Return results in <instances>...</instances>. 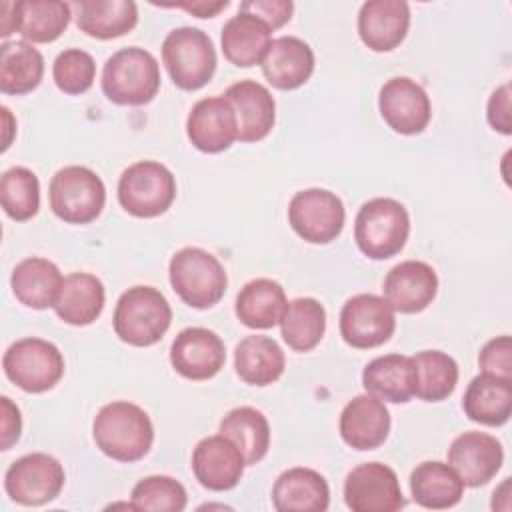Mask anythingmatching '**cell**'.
<instances>
[{
  "mask_svg": "<svg viewBox=\"0 0 512 512\" xmlns=\"http://www.w3.org/2000/svg\"><path fill=\"white\" fill-rule=\"evenodd\" d=\"M314 52L298 36L274 38L260 62L262 74L278 90H296L314 72Z\"/></svg>",
  "mask_w": 512,
  "mask_h": 512,
  "instance_id": "cell-23",
  "label": "cell"
},
{
  "mask_svg": "<svg viewBox=\"0 0 512 512\" xmlns=\"http://www.w3.org/2000/svg\"><path fill=\"white\" fill-rule=\"evenodd\" d=\"M44 76V58L26 40L2 42L0 46V92L22 96L36 90Z\"/></svg>",
  "mask_w": 512,
  "mask_h": 512,
  "instance_id": "cell-35",
  "label": "cell"
},
{
  "mask_svg": "<svg viewBox=\"0 0 512 512\" xmlns=\"http://www.w3.org/2000/svg\"><path fill=\"white\" fill-rule=\"evenodd\" d=\"M2 112V122H4V140H2V152H6L12 144V134L16 132V122H14V116L10 114V110L6 106L0 108Z\"/></svg>",
  "mask_w": 512,
  "mask_h": 512,
  "instance_id": "cell-48",
  "label": "cell"
},
{
  "mask_svg": "<svg viewBox=\"0 0 512 512\" xmlns=\"http://www.w3.org/2000/svg\"><path fill=\"white\" fill-rule=\"evenodd\" d=\"M486 118L492 130L508 136L512 132V118H510V84H500L488 98Z\"/></svg>",
  "mask_w": 512,
  "mask_h": 512,
  "instance_id": "cell-44",
  "label": "cell"
},
{
  "mask_svg": "<svg viewBox=\"0 0 512 512\" xmlns=\"http://www.w3.org/2000/svg\"><path fill=\"white\" fill-rule=\"evenodd\" d=\"M96 448L116 462H138L154 444V426L144 408L128 400L104 404L92 422Z\"/></svg>",
  "mask_w": 512,
  "mask_h": 512,
  "instance_id": "cell-1",
  "label": "cell"
},
{
  "mask_svg": "<svg viewBox=\"0 0 512 512\" xmlns=\"http://www.w3.org/2000/svg\"><path fill=\"white\" fill-rule=\"evenodd\" d=\"M504 462V450L496 436L468 430L456 436L448 448V464L456 470L464 486L488 484Z\"/></svg>",
  "mask_w": 512,
  "mask_h": 512,
  "instance_id": "cell-17",
  "label": "cell"
},
{
  "mask_svg": "<svg viewBox=\"0 0 512 512\" xmlns=\"http://www.w3.org/2000/svg\"><path fill=\"white\" fill-rule=\"evenodd\" d=\"M278 324L288 348L294 352H310L324 338L326 310L316 298H294L286 302Z\"/></svg>",
  "mask_w": 512,
  "mask_h": 512,
  "instance_id": "cell-36",
  "label": "cell"
},
{
  "mask_svg": "<svg viewBox=\"0 0 512 512\" xmlns=\"http://www.w3.org/2000/svg\"><path fill=\"white\" fill-rule=\"evenodd\" d=\"M410 236V214L394 198H372L364 202L354 220L358 250L370 260L396 256Z\"/></svg>",
  "mask_w": 512,
  "mask_h": 512,
  "instance_id": "cell-5",
  "label": "cell"
},
{
  "mask_svg": "<svg viewBox=\"0 0 512 512\" xmlns=\"http://www.w3.org/2000/svg\"><path fill=\"white\" fill-rule=\"evenodd\" d=\"M390 412L386 404L372 394L354 396L340 412L338 430L342 440L354 450H374L390 434Z\"/></svg>",
  "mask_w": 512,
  "mask_h": 512,
  "instance_id": "cell-20",
  "label": "cell"
},
{
  "mask_svg": "<svg viewBox=\"0 0 512 512\" xmlns=\"http://www.w3.org/2000/svg\"><path fill=\"white\" fill-rule=\"evenodd\" d=\"M100 86L118 106H144L160 90L158 60L138 46L120 48L104 62Z\"/></svg>",
  "mask_w": 512,
  "mask_h": 512,
  "instance_id": "cell-2",
  "label": "cell"
},
{
  "mask_svg": "<svg viewBox=\"0 0 512 512\" xmlns=\"http://www.w3.org/2000/svg\"><path fill=\"white\" fill-rule=\"evenodd\" d=\"M378 110L384 122L404 136L420 134L432 118V104L426 90L408 76H394L382 84Z\"/></svg>",
  "mask_w": 512,
  "mask_h": 512,
  "instance_id": "cell-14",
  "label": "cell"
},
{
  "mask_svg": "<svg viewBox=\"0 0 512 512\" xmlns=\"http://www.w3.org/2000/svg\"><path fill=\"white\" fill-rule=\"evenodd\" d=\"M16 32V12L14 2H2L0 4V36L8 38Z\"/></svg>",
  "mask_w": 512,
  "mask_h": 512,
  "instance_id": "cell-47",
  "label": "cell"
},
{
  "mask_svg": "<svg viewBox=\"0 0 512 512\" xmlns=\"http://www.w3.org/2000/svg\"><path fill=\"white\" fill-rule=\"evenodd\" d=\"M238 120L240 142L264 140L276 122V100L272 92L256 80H240L224 92Z\"/></svg>",
  "mask_w": 512,
  "mask_h": 512,
  "instance_id": "cell-22",
  "label": "cell"
},
{
  "mask_svg": "<svg viewBox=\"0 0 512 512\" xmlns=\"http://www.w3.org/2000/svg\"><path fill=\"white\" fill-rule=\"evenodd\" d=\"M338 328L348 346L370 350L390 340L396 330V316L384 296L356 294L344 302Z\"/></svg>",
  "mask_w": 512,
  "mask_h": 512,
  "instance_id": "cell-12",
  "label": "cell"
},
{
  "mask_svg": "<svg viewBox=\"0 0 512 512\" xmlns=\"http://www.w3.org/2000/svg\"><path fill=\"white\" fill-rule=\"evenodd\" d=\"M52 212L66 224H90L106 204V186L102 178L86 166L60 168L48 186Z\"/></svg>",
  "mask_w": 512,
  "mask_h": 512,
  "instance_id": "cell-7",
  "label": "cell"
},
{
  "mask_svg": "<svg viewBox=\"0 0 512 512\" xmlns=\"http://www.w3.org/2000/svg\"><path fill=\"white\" fill-rule=\"evenodd\" d=\"M186 134L200 152L228 150L238 140V120L230 100L224 94L198 100L186 118Z\"/></svg>",
  "mask_w": 512,
  "mask_h": 512,
  "instance_id": "cell-16",
  "label": "cell"
},
{
  "mask_svg": "<svg viewBox=\"0 0 512 512\" xmlns=\"http://www.w3.org/2000/svg\"><path fill=\"white\" fill-rule=\"evenodd\" d=\"M106 302L104 284L90 272L64 276L60 294L54 302L56 316L70 326H88L100 318Z\"/></svg>",
  "mask_w": 512,
  "mask_h": 512,
  "instance_id": "cell-29",
  "label": "cell"
},
{
  "mask_svg": "<svg viewBox=\"0 0 512 512\" xmlns=\"http://www.w3.org/2000/svg\"><path fill=\"white\" fill-rule=\"evenodd\" d=\"M72 8L78 30L98 40L120 38L138 24V6L132 0H82Z\"/></svg>",
  "mask_w": 512,
  "mask_h": 512,
  "instance_id": "cell-30",
  "label": "cell"
},
{
  "mask_svg": "<svg viewBox=\"0 0 512 512\" xmlns=\"http://www.w3.org/2000/svg\"><path fill=\"white\" fill-rule=\"evenodd\" d=\"M244 468L246 460L242 452L222 434L202 438L192 452V472L196 480L212 492L236 488L242 480Z\"/></svg>",
  "mask_w": 512,
  "mask_h": 512,
  "instance_id": "cell-19",
  "label": "cell"
},
{
  "mask_svg": "<svg viewBox=\"0 0 512 512\" xmlns=\"http://www.w3.org/2000/svg\"><path fill=\"white\" fill-rule=\"evenodd\" d=\"M346 210L342 200L326 188H306L288 204L290 228L310 244H330L342 234Z\"/></svg>",
  "mask_w": 512,
  "mask_h": 512,
  "instance_id": "cell-11",
  "label": "cell"
},
{
  "mask_svg": "<svg viewBox=\"0 0 512 512\" xmlns=\"http://www.w3.org/2000/svg\"><path fill=\"white\" fill-rule=\"evenodd\" d=\"M382 292L394 312L418 314L436 298V270L422 260H404L388 270Z\"/></svg>",
  "mask_w": 512,
  "mask_h": 512,
  "instance_id": "cell-18",
  "label": "cell"
},
{
  "mask_svg": "<svg viewBox=\"0 0 512 512\" xmlns=\"http://www.w3.org/2000/svg\"><path fill=\"white\" fill-rule=\"evenodd\" d=\"M234 368L242 382L250 386H270L284 374L286 358L274 338L252 334L236 344Z\"/></svg>",
  "mask_w": 512,
  "mask_h": 512,
  "instance_id": "cell-31",
  "label": "cell"
},
{
  "mask_svg": "<svg viewBox=\"0 0 512 512\" xmlns=\"http://www.w3.org/2000/svg\"><path fill=\"white\" fill-rule=\"evenodd\" d=\"M16 32L30 44H48L62 36L72 18V4L60 0L14 2Z\"/></svg>",
  "mask_w": 512,
  "mask_h": 512,
  "instance_id": "cell-34",
  "label": "cell"
},
{
  "mask_svg": "<svg viewBox=\"0 0 512 512\" xmlns=\"http://www.w3.org/2000/svg\"><path fill=\"white\" fill-rule=\"evenodd\" d=\"M240 10L260 18L272 30H276V28H282L286 22H290L294 4L290 0H244L240 4Z\"/></svg>",
  "mask_w": 512,
  "mask_h": 512,
  "instance_id": "cell-43",
  "label": "cell"
},
{
  "mask_svg": "<svg viewBox=\"0 0 512 512\" xmlns=\"http://www.w3.org/2000/svg\"><path fill=\"white\" fill-rule=\"evenodd\" d=\"M218 432L230 438L242 452L246 466L258 464L270 448V424L264 412L252 406L232 408L222 420Z\"/></svg>",
  "mask_w": 512,
  "mask_h": 512,
  "instance_id": "cell-37",
  "label": "cell"
},
{
  "mask_svg": "<svg viewBox=\"0 0 512 512\" xmlns=\"http://www.w3.org/2000/svg\"><path fill=\"white\" fill-rule=\"evenodd\" d=\"M410 492L422 508L446 510L462 500L464 482L448 462L426 460L412 470Z\"/></svg>",
  "mask_w": 512,
  "mask_h": 512,
  "instance_id": "cell-32",
  "label": "cell"
},
{
  "mask_svg": "<svg viewBox=\"0 0 512 512\" xmlns=\"http://www.w3.org/2000/svg\"><path fill=\"white\" fill-rule=\"evenodd\" d=\"M2 404V450H10L12 444L18 442L20 432H22V416H20V408L8 398L2 396L0 398Z\"/></svg>",
  "mask_w": 512,
  "mask_h": 512,
  "instance_id": "cell-45",
  "label": "cell"
},
{
  "mask_svg": "<svg viewBox=\"0 0 512 512\" xmlns=\"http://www.w3.org/2000/svg\"><path fill=\"white\" fill-rule=\"evenodd\" d=\"M272 504L278 512H324L330 506V486L312 468H288L274 482Z\"/></svg>",
  "mask_w": 512,
  "mask_h": 512,
  "instance_id": "cell-24",
  "label": "cell"
},
{
  "mask_svg": "<svg viewBox=\"0 0 512 512\" xmlns=\"http://www.w3.org/2000/svg\"><path fill=\"white\" fill-rule=\"evenodd\" d=\"M62 282L64 276L60 268L52 260L40 256L20 260L10 276L12 294L20 304L32 310L54 308Z\"/></svg>",
  "mask_w": 512,
  "mask_h": 512,
  "instance_id": "cell-26",
  "label": "cell"
},
{
  "mask_svg": "<svg viewBox=\"0 0 512 512\" xmlns=\"http://www.w3.org/2000/svg\"><path fill=\"white\" fill-rule=\"evenodd\" d=\"M162 62L174 86L186 92L204 88L218 64L212 38L194 26H180L166 34L162 42Z\"/></svg>",
  "mask_w": 512,
  "mask_h": 512,
  "instance_id": "cell-6",
  "label": "cell"
},
{
  "mask_svg": "<svg viewBox=\"0 0 512 512\" xmlns=\"http://www.w3.org/2000/svg\"><path fill=\"white\" fill-rule=\"evenodd\" d=\"M6 378L28 394L52 390L64 376V356L56 344L44 338H20L12 342L4 356Z\"/></svg>",
  "mask_w": 512,
  "mask_h": 512,
  "instance_id": "cell-8",
  "label": "cell"
},
{
  "mask_svg": "<svg viewBox=\"0 0 512 512\" xmlns=\"http://www.w3.org/2000/svg\"><path fill=\"white\" fill-rule=\"evenodd\" d=\"M344 502L352 512H396L406 506L396 472L382 462H362L346 474Z\"/></svg>",
  "mask_w": 512,
  "mask_h": 512,
  "instance_id": "cell-13",
  "label": "cell"
},
{
  "mask_svg": "<svg viewBox=\"0 0 512 512\" xmlns=\"http://www.w3.org/2000/svg\"><path fill=\"white\" fill-rule=\"evenodd\" d=\"M272 42V28L260 18L238 10L224 26L220 34V46L224 58L238 66L250 68L260 64Z\"/></svg>",
  "mask_w": 512,
  "mask_h": 512,
  "instance_id": "cell-28",
  "label": "cell"
},
{
  "mask_svg": "<svg viewBox=\"0 0 512 512\" xmlns=\"http://www.w3.org/2000/svg\"><path fill=\"white\" fill-rule=\"evenodd\" d=\"M416 364V390L424 402H442L446 400L458 384V364L456 360L442 350H422L412 356Z\"/></svg>",
  "mask_w": 512,
  "mask_h": 512,
  "instance_id": "cell-38",
  "label": "cell"
},
{
  "mask_svg": "<svg viewBox=\"0 0 512 512\" xmlns=\"http://www.w3.org/2000/svg\"><path fill=\"white\" fill-rule=\"evenodd\" d=\"M176 198L174 174L156 160L130 164L118 180V202L136 218H156L164 214Z\"/></svg>",
  "mask_w": 512,
  "mask_h": 512,
  "instance_id": "cell-9",
  "label": "cell"
},
{
  "mask_svg": "<svg viewBox=\"0 0 512 512\" xmlns=\"http://www.w3.org/2000/svg\"><path fill=\"white\" fill-rule=\"evenodd\" d=\"M286 302V292L276 280L254 278L240 288L234 310L244 326L268 330L280 322Z\"/></svg>",
  "mask_w": 512,
  "mask_h": 512,
  "instance_id": "cell-33",
  "label": "cell"
},
{
  "mask_svg": "<svg viewBox=\"0 0 512 512\" xmlns=\"http://www.w3.org/2000/svg\"><path fill=\"white\" fill-rule=\"evenodd\" d=\"M0 202L6 216L16 222L34 218L40 210V182L26 166H12L0 178Z\"/></svg>",
  "mask_w": 512,
  "mask_h": 512,
  "instance_id": "cell-39",
  "label": "cell"
},
{
  "mask_svg": "<svg viewBox=\"0 0 512 512\" xmlns=\"http://www.w3.org/2000/svg\"><path fill=\"white\" fill-rule=\"evenodd\" d=\"M226 362L222 338L202 326H190L176 334L170 346L172 368L188 380H210Z\"/></svg>",
  "mask_w": 512,
  "mask_h": 512,
  "instance_id": "cell-15",
  "label": "cell"
},
{
  "mask_svg": "<svg viewBox=\"0 0 512 512\" xmlns=\"http://www.w3.org/2000/svg\"><path fill=\"white\" fill-rule=\"evenodd\" d=\"M228 0H218V2H206V0H194V2H176V4H162L166 8H182L186 12H190L192 16L198 18H214L220 10L228 8Z\"/></svg>",
  "mask_w": 512,
  "mask_h": 512,
  "instance_id": "cell-46",
  "label": "cell"
},
{
  "mask_svg": "<svg viewBox=\"0 0 512 512\" xmlns=\"http://www.w3.org/2000/svg\"><path fill=\"white\" fill-rule=\"evenodd\" d=\"M52 78L60 92L70 96L84 94L96 80V62L82 48H66L52 64Z\"/></svg>",
  "mask_w": 512,
  "mask_h": 512,
  "instance_id": "cell-41",
  "label": "cell"
},
{
  "mask_svg": "<svg viewBox=\"0 0 512 512\" xmlns=\"http://www.w3.org/2000/svg\"><path fill=\"white\" fill-rule=\"evenodd\" d=\"M130 502L134 510L182 512L186 508L188 496L186 488L176 478L166 474H154L134 484L130 492Z\"/></svg>",
  "mask_w": 512,
  "mask_h": 512,
  "instance_id": "cell-40",
  "label": "cell"
},
{
  "mask_svg": "<svg viewBox=\"0 0 512 512\" xmlns=\"http://www.w3.org/2000/svg\"><path fill=\"white\" fill-rule=\"evenodd\" d=\"M464 414L482 426H502L512 414V380L480 372L462 396Z\"/></svg>",
  "mask_w": 512,
  "mask_h": 512,
  "instance_id": "cell-27",
  "label": "cell"
},
{
  "mask_svg": "<svg viewBox=\"0 0 512 512\" xmlns=\"http://www.w3.org/2000/svg\"><path fill=\"white\" fill-rule=\"evenodd\" d=\"M362 386L382 402L404 404L416 390V364L404 354L376 356L362 370Z\"/></svg>",
  "mask_w": 512,
  "mask_h": 512,
  "instance_id": "cell-25",
  "label": "cell"
},
{
  "mask_svg": "<svg viewBox=\"0 0 512 512\" xmlns=\"http://www.w3.org/2000/svg\"><path fill=\"white\" fill-rule=\"evenodd\" d=\"M64 482V466L44 452H32L16 458L4 474L6 494L22 506H42L56 500Z\"/></svg>",
  "mask_w": 512,
  "mask_h": 512,
  "instance_id": "cell-10",
  "label": "cell"
},
{
  "mask_svg": "<svg viewBox=\"0 0 512 512\" xmlns=\"http://www.w3.org/2000/svg\"><path fill=\"white\" fill-rule=\"evenodd\" d=\"M480 372L512 380V340L508 334L488 340L478 354Z\"/></svg>",
  "mask_w": 512,
  "mask_h": 512,
  "instance_id": "cell-42",
  "label": "cell"
},
{
  "mask_svg": "<svg viewBox=\"0 0 512 512\" xmlns=\"http://www.w3.org/2000/svg\"><path fill=\"white\" fill-rule=\"evenodd\" d=\"M168 278L178 298L196 310L218 304L228 288L222 262L198 246H186L170 258Z\"/></svg>",
  "mask_w": 512,
  "mask_h": 512,
  "instance_id": "cell-4",
  "label": "cell"
},
{
  "mask_svg": "<svg viewBox=\"0 0 512 512\" xmlns=\"http://www.w3.org/2000/svg\"><path fill=\"white\" fill-rule=\"evenodd\" d=\"M410 28V6L404 0H368L358 12V36L374 52L402 44Z\"/></svg>",
  "mask_w": 512,
  "mask_h": 512,
  "instance_id": "cell-21",
  "label": "cell"
},
{
  "mask_svg": "<svg viewBox=\"0 0 512 512\" xmlns=\"http://www.w3.org/2000/svg\"><path fill=\"white\" fill-rule=\"evenodd\" d=\"M172 308L166 296L154 286H132L120 294L112 326L116 336L138 348L156 344L170 328Z\"/></svg>",
  "mask_w": 512,
  "mask_h": 512,
  "instance_id": "cell-3",
  "label": "cell"
}]
</instances>
